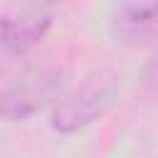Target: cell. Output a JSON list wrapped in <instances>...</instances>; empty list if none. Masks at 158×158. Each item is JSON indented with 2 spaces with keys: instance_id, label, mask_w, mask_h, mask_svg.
Instances as JSON below:
<instances>
[{
  "instance_id": "3957f363",
  "label": "cell",
  "mask_w": 158,
  "mask_h": 158,
  "mask_svg": "<svg viewBox=\"0 0 158 158\" xmlns=\"http://www.w3.org/2000/svg\"><path fill=\"white\" fill-rule=\"evenodd\" d=\"M57 72H35L27 74L20 84H15L12 89L5 91V101H2V114L7 118H25L32 111H37L47 96L57 89Z\"/></svg>"
},
{
  "instance_id": "277c9868",
  "label": "cell",
  "mask_w": 158,
  "mask_h": 158,
  "mask_svg": "<svg viewBox=\"0 0 158 158\" xmlns=\"http://www.w3.org/2000/svg\"><path fill=\"white\" fill-rule=\"evenodd\" d=\"M111 30L121 42L141 44L158 37V2H123L114 10Z\"/></svg>"
},
{
  "instance_id": "6da1fadb",
  "label": "cell",
  "mask_w": 158,
  "mask_h": 158,
  "mask_svg": "<svg viewBox=\"0 0 158 158\" xmlns=\"http://www.w3.org/2000/svg\"><path fill=\"white\" fill-rule=\"evenodd\" d=\"M118 84L111 74H94L81 86H77L69 96L59 101L52 114V126L62 133L77 131L91 121H96L116 99Z\"/></svg>"
},
{
  "instance_id": "7a4b0ae2",
  "label": "cell",
  "mask_w": 158,
  "mask_h": 158,
  "mask_svg": "<svg viewBox=\"0 0 158 158\" xmlns=\"http://www.w3.org/2000/svg\"><path fill=\"white\" fill-rule=\"evenodd\" d=\"M52 22V12L40 5L17 7L15 12H5L0 20V42L5 54H22L32 44H37Z\"/></svg>"
},
{
  "instance_id": "5b68a950",
  "label": "cell",
  "mask_w": 158,
  "mask_h": 158,
  "mask_svg": "<svg viewBox=\"0 0 158 158\" xmlns=\"http://www.w3.org/2000/svg\"><path fill=\"white\" fill-rule=\"evenodd\" d=\"M146 84L153 86V89H158V59H153L151 67L146 69Z\"/></svg>"
}]
</instances>
